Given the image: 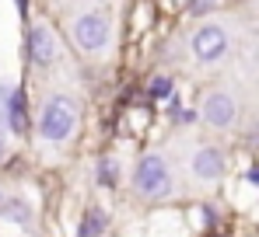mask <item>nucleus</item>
I'll use <instances>...</instances> for the list:
<instances>
[{
	"instance_id": "f257e3e1",
	"label": "nucleus",
	"mask_w": 259,
	"mask_h": 237,
	"mask_svg": "<svg viewBox=\"0 0 259 237\" xmlns=\"http://www.w3.org/2000/svg\"><path fill=\"white\" fill-rule=\"evenodd\" d=\"M172 164L165 160V154H144L133 167V192L144 199H165L172 196Z\"/></svg>"
},
{
	"instance_id": "f03ea898",
	"label": "nucleus",
	"mask_w": 259,
	"mask_h": 237,
	"mask_svg": "<svg viewBox=\"0 0 259 237\" xmlns=\"http://www.w3.org/2000/svg\"><path fill=\"white\" fill-rule=\"evenodd\" d=\"M77 129V105L67 94H53L39 112V136L46 143H67Z\"/></svg>"
},
{
	"instance_id": "7ed1b4c3",
	"label": "nucleus",
	"mask_w": 259,
	"mask_h": 237,
	"mask_svg": "<svg viewBox=\"0 0 259 237\" xmlns=\"http://www.w3.org/2000/svg\"><path fill=\"white\" fill-rule=\"evenodd\" d=\"M193 56L200 60V63H217L224 52H228V35H224V28H217V25H203L196 35H193Z\"/></svg>"
},
{
	"instance_id": "20e7f679",
	"label": "nucleus",
	"mask_w": 259,
	"mask_h": 237,
	"mask_svg": "<svg viewBox=\"0 0 259 237\" xmlns=\"http://www.w3.org/2000/svg\"><path fill=\"white\" fill-rule=\"evenodd\" d=\"M200 115L207 118L214 129H228V126L238 118V105H235V98H231L228 91H210V94L203 98Z\"/></svg>"
},
{
	"instance_id": "39448f33",
	"label": "nucleus",
	"mask_w": 259,
	"mask_h": 237,
	"mask_svg": "<svg viewBox=\"0 0 259 237\" xmlns=\"http://www.w3.org/2000/svg\"><path fill=\"white\" fill-rule=\"evenodd\" d=\"M105 39H109V25H105L102 14H81V18H77V25H74V42H77L84 52L102 49Z\"/></svg>"
},
{
	"instance_id": "423d86ee",
	"label": "nucleus",
	"mask_w": 259,
	"mask_h": 237,
	"mask_svg": "<svg viewBox=\"0 0 259 237\" xmlns=\"http://www.w3.org/2000/svg\"><path fill=\"white\" fill-rule=\"evenodd\" d=\"M189 171L200 178V182H217L224 174V154L217 147H200L193 157H189Z\"/></svg>"
},
{
	"instance_id": "0eeeda50",
	"label": "nucleus",
	"mask_w": 259,
	"mask_h": 237,
	"mask_svg": "<svg viewBox=\"0 0 259 237\" xmlns=\"http://www.w3.org/2000/svg\"><path fill=\"white\" fill-rule=\"evenodd\" d=\"M28 56L35 63H53L56 60V39H53V32L46 25H35L28 32Z\"/></svg>"
},
{
	"instance_id": "6e6552de",
	"label": "nucleus",
	"mask_w": 259,
	"mask_h": 237,
	"mask_svg": "<svg viewBox=\"0 0 259 237\" xmlns=\"http://www.w3.org/2000/svg\"><path fill=\"white\" fill-rule=\"evenodd\" d=\"M0 216H4V220H14V223H28V220H32V209H28V202H21V199H7L4 196Z\"/></svg>"
},
{
	"instance_id": "1a4fd4ad",
	"label": "nucleus",
	"mask_w": 259,
	"mask_h": 237,
	"mask_svg": "<svg viewBox=\"0 0 259 237\" xmlns=\"http://www.w3.org/2000/svg\"><path fill=\"white\" fill-rule=\"evenodd\" d=\"M105 230V213L102 209H88L84 213V223H81V230H77V237H98Z\"/></svg>"
},
{
	"instance_id": "9d476101",
	"label": "nucleus",
	"mask_w": 259,
	"mask_h": 237,
	"mask_svg": "<svg viewBox=\"0 0 259 237\" xmlns=\"http://www.w3.org/2000/svg\"><path fill=\"white\" fill-rule=\"evenodd\" d=\"M151 94H154V98L172 94V80H168V77H154V84H151Z\"/></svg>"
},
{
	"instance_id": "9b49d317",
	"label": "nucleus",
	"mask_w": 259,
	"mask_h": 237,
	"mask_svg": "<svg viewBox=\"0 0 259 237\" xmlns=\"http://www.w3.org/2000/svg\"><path fill=\"white\" fill-rule=\"evenodd\" d=\"M102 178L105 182H116L119 178V171H112V160H102Z\"/></svg>"
},
{
	"instance_id": "f8f14e48",
	"label": "nucleus",
	"mask_w": 259,
	"mask_h": 237,
	"mask_svg": "<svg viewBox=\"0 0 259 237\" xmlns=\"http://www.w3.org/2000/svg\"><path fill=\"white\" fill-rule=\"evenodd\" d=\"M4 154H7V126L0 122V160H4Z\"/></svg>"
},
{
	"instance_id": "ddd939ff",
	"label": "nucleus",
	"mask_w": 259,
	"mask_h": 237,
	"mask_svg": "<svg viewBox=\"0 0 259 237\" xmlns=\"http://www.w3.org/2000/svg\"><path fill=\"white\" fill-rule=\"evenodd\" d=\"M210 4H214V0H193V11H207Z\"/></svg>"
},
{
	"instance_id": "4468645a",
	"label": "nucleus",
	"mask_w": 259,
	"mask_h": 237,
	"mask_svg": "<svg viewBox=\"0 0 259 237\" xmlns=\"http://www.w3.org/2000/svg\"><path fill=\"white\" fill-rule=\"evenodd\" d=\"M249 178H252V182H259V167H252V171H249Z\"/></svg>"
},
{
	"instance_id": "2eb2a0df",
	"label": "nucleus",
	"mask_w": 259,
	"mask_h": 237,
	"mask_svg": "<svg viewBox=\"0 0 259 237\" xmlns=\"http://www.w3.org/2000/svg\"><path fill=\"white\" fill-rule=\"evenodd\" d=\"M0 206H4V192H0Z\"/></svg>"
}]
</instances>
